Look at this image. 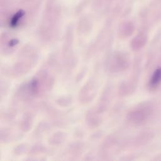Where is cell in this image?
<instances>
[{
  "mask_svg": "<svg viewBox=\"0 0 161 161\" xmlns=\"http://www.w3.org/2000/svg\"><path fill=\"white\" fill-rule=\"evenodd\" d=\"M161 82V67L157 69L150 79V84L152 86H156Z\"/></svg>",
  "mask_w": 161,
  "mask_h": 161,
  "instance_id": "52a82bcc",
  "label": "cell"
},
{
  "mask_svg": "<svg viewBox=\"0 0 161 161\" xmlns=\"http://www.w3.org/2000/svg\"><path fill=\"white\" fill-rule=\"evenodd\" d=\"M24 14H25V11L21 9L17 11L11 18L9 22V26L12 28L16 27L19 25V22L20 19L23 18Z\"/></svg>",
  "mask_w": 161,
  "mask_h": 161,
  "instance_id": "8992f818",
  "label": "cell"
},
{
  "mask_svg": "<svg viewBox=\"0 0 161 161\" xmlns=\"http://www.w3.org/2000/svg\"><path fill=\"white\" fill-rule=\"evenodd\" d=\"M38 54L31 46L25 47L19 53V59L8 70L10 76L16 77L26 74L35 65Z\"/></svg>",
  "mask_w": 161,
  "mask_h": 161,
  "instance_id": "6da1fadb",
  "label": "cell"
},
{
  "mask_svg": "<svg viewBox=\"0 0 161 161\" xmlns=\"http://www.w3.org/2000/svg\"><path fill=\"white\" fill-rule=\"evenodd\" d=\"M97 83L94 79H91L80 90L79 100L82 104H86L91 101L96 94Z\"/></svg>",
  "mask_w": 161,
  "mask_h": 161,
  "instance_id": "3957f363",
  "label": "cell"
},
{
  "mask_svg": "<svg viewBox=\"0 0 161 161\" xmlns=\"http://www.w3.org/2000/svg\"><path fill=\"white\" fill-rule=\"evenodd\" d=\"M19 41L16 38H10L7 42H1V47L2 51L4 52H11L13 51V50L15 48V47L18 45Z\"/></svg>",
  "mask_w": 161,
  "mask_h": 161,
  "instance_id": "5b68a950",
  "label": "cell"
},
{
  "mask_svg": "<svg viewBox=\"0 0 161 161\" xmlns=\"http://www.w3.org/2000/svg\"><path fill=\"white\" fill-rule=\"evenodd\" d=\"M33 122V115L30 113H26L22 118L21 120V128L25 131L29 130Z\"/></svg>",
  "mask_w": 161,
  "mask_h": 161,
  "instance_id": "277c9868",
  "label": "cell"
},
{
  "mask_svg": "<svg viewBox=\"0 0 161 161\" xmlns=\"http://www.w3.org/2000/svg\"><path fill=\"white\" fill-rule=\"evenodd\" d=\"M123 53L118 51L113 53L108 58L106 67L110 73H118L127 65V59Z\"/></svg>",
  "mask_w": 161,
  "mask_h": 161,
  "instance_id": "7a4b0ae2",
  "label": "cell"
}]
</instances>
